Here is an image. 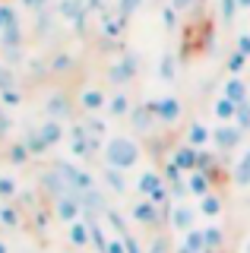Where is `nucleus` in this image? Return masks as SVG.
I'll return each instance as SVG.
<instances>
[{
	"label": "nucleus",
	"mask_w": 250,
	"mask_h": 253,
	"mask_svg": "<svg viewBox=\"0 0 250 253\" xmlns=\"http://www.w3.org/2000/svg\"><path fill=\"white\" fill-rule=\"evenodd\" d=\"M108 165H114V168H124V171H127V168H133V165H136V158H139V149L133 146V142H127V139H114L111 142V146H108Z\"/></svg>",
	"instance_id": "1"
},
{
	"label": "nucleus",
	"mask_w": 250,
	"mask_h": 253,
	"mask_svg": "<svg viewBox=\"0 0 250 253\" xmlns=\"http://www.w3.org/2000/svg\"><path fill=\"white\" fill-rule=\"evenodd\" d=\"M159 209H162L159 203H152V200H146V196H143V200L136 203V209H133V218H136L143 228H152L155 221H159Z\"/></svg>",
	"instance_id": "2"
},
{
	"label": "nucleus",
	"mask_w": 250,
	"mask_h": 253,
	"mask_svg": "<svg viewBox=\"0 0 250 253\" xmlns=\"http://www.w3.org/2000/svg\"><path fill=\"white\" fill-rule=\"evenodd\" d=\"M171 225H174L177 231H190L193 228V209L190 206H174V209H171Z\"/></svg>",
	"instance_id": "3"
},
{
	"label": "nucleus",
	"mask_w": 250,
	"mask_h": 253,
	"mask_svg": "<svg viewBox=\"0 0 250 253\" xmlns=\"http://www.w3.org/2000/svg\"><path fill=\"white\" fill-rule=\"evenodd\" d=\"M209 184H212V180H209L206 171H193L190 174V187H187V190H190L193 196H206V193H212V187H209Z\"/></svg>",
	"instance_id": "4"
},
{
	"label": "nucleus",
	"mask_w": 250,
	"mask_h": 253,
	"mask_svg": "<svg viewBox=\"0 0 250 253\" xmlns=\"http://www.w3.org/2000/svg\"><path fill=\"white\" fill-rule=\"evenodd\" d=\"M57 215L64 218L67 225H70V221H76V218H80V203L70 200V196H60V200H57Z\"/></svg>",
	"instance_id": "5"
},
{
	"label": "nucleus",
	"mask_w": 250,
	"mask_h": 253,
	"mask_svg": "<svg viewBox=\"0 0 250 253\" xmlns=\"http://www.w3.org/2000/svg\"><path fill=\"white\" fill-rule=\"evenodd\" d=\"M70 241H73L76 247H85V244L92 241V228H89V225H83L80 218L70 221Z\"/></svg>",
	"instance_id": "6"
},
{
	"label": "nucleus",
	"mask_w": 250,
	"mask_h": 253,
	"mask_svg": "<svg viewBox=\"0 0 250 253\" xmlns=\"http://www.w3.org/2000/svg\"><path fill=\"white\" fill-rule=\"evenodd\" d=\"M200 212L206 218H215L218 212H222V196L218 193H206V196H200Z\"/></svg>",
	"instance_id": "7"
},
{
	"label": "nucleus",
	"mask_w": 250,
	"mask_h": 253,
	"mask_svg": "<svg viewBox=\"0 0 250 253\" xmlns=\"http://www.w3.org/2000/svg\"><path fill=\"white\" fill-rule=\"evenodd\" d=\"M16 193H19V184L3 174V177H0V200H13Z\"/></svg>",
	"instance_id": "8"
},
{
	"label": "nucleus",
	"mask_w": 250,
	"mask_h": 253,
	"mask_svg": "<svg viewBox=\"0 0 250 253\" xmlns=\"http://www.w3.org/2000/svg\"><path fill=\"white\" fill-rule=\"evenodd\" d=\"M234 177H238V184H241V187H247V184H250V152L241 158V165H238V171H234Z\"/></svg>",
	"instance_id": "9"
},
{
	"label": "nucleus",
	"mask_w": 250,
	"mask_h": 253,
	"mask_svg": "<svg viewBox=\"0 0 250 253\" xmlns=\"http://www.w3.org/2000/svg\"><path fill=\"white\" fill-rule=\"evenodd\" d=\"M0 221H3V225H10V228H16L19 225V212L13 209V206H0Z\"/></svg>",
	"instance_id": "10"
},
{
	"label": "nucleus",
	"mask_w": 250,
	"mask_h": 253,
	"mask_svg": "<svg viewBox=\"0 0 250 253\" xmlns=\"http://www.w3.org/2000/svg\"><path fill=\"white\" fill-rule=\"evenodd\" d=\"M203 234H206V247L209 250H215L218 244H222V231H218L215 225H209V228H203Z\"/></svg>",
	"instance_id": "11"
},
{
	"label": "nucleus",
	"mask_w": 250,
	"mask_h": 253,
	"mask_svg": "<svg viewBox=\"0 0 250 253\" xmlns=\"http://www.w3.org/2000/svg\"><path fill=\"white\" fill-rule=\"evenodd\" d=\"M105 253H127V247H124V237H117V241H108Z\"/></svg>",
	"instance_id": "12"
},
{
	"label": "nucleus",
	"mask_w": 250,
	"mask_h": 253,
	"mask_svg": "<svg viewBox=\"0 0 250 253\" xmlns=\"http://www.w3.org/2000/svg\"><path fill=\"white\" fill-rule=\"evenodd\" d=\"M124 237V247H127V253H143L139 250V244H136V237H130V234H121Z\"/></svg>",
	"instance_id": "13"
},
{
	"label": "nucleus",
	"mask_w": 250,
	"mask_h": 253,
	"mask_svg": "<svg viewBox=\"0 0 250 253\" xmlns=\"http://www.w3.org/2000/svg\"><path fill=\"white\" fill-rule=\"evenodd\" d=\"M193 142H206V130H200V126H197V130H193V136H190Z\"/></svg>",
	"instance_id": "14"
},
{
	"label": "nucleus",
	"mask_w": 250,
	"mask_h": 253,
	"mask_svg": "<svg viewBox=\"0 0 250 253\" xmlns=\"http://www.w3.org/2000/svg\"><path fill=\"white\" fill-rule=\"evenodd\" d=\"M0 253H10V250H6V244H3V241H0Z\"/></svg>",
	"instance_id": "15"
},
{
	"label": "nucleus",
	"mask_w": 250,
	"mask_h": 253,
	"mask_svg": "<svg viewBox=\"0 0 250 253\" xmlns=\"http://www.w3.org/2000/svg\"><path fill=\"white\" fill-rule=\"evenodd\" d=\"M244 253H250V241H247V247H244Z\"/></svg>",
	"instance_id": "16"
}]
</instances>
